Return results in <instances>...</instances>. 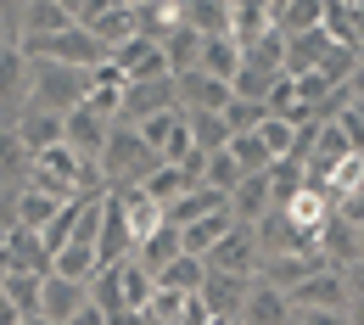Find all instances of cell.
Listing matches in <instances>:
<instances>
[{
	"label": "cell",
	"mask_w": 364,
	"mask_h": 325,
	"mask_svg": "<svg viewBox=\"0 0 364 325\" xmlns=\"http://www.w3.org/2000/svg\"><path fill=\"white\" fill-rule=\"evenodd\" d=\"M286 6H291V0H269V17H280V11H286Z\"/></svg>",
	"instance_id": "cell-50"
},
{
	"label": "cell",
	"mask_w": 364,
	"mask_h": 325,
	"mask_svg": "<svg viewBox=\"0 0 364 325\" xmlns=\"http://www.w3.org/2000/svg\"><path fill=\"white\" fill-rule=\"evenodd\" d=\"M185 124H191V140H196V151H225V146H230V124H225V112H185Z\"/></svg>",
	"instance_id": "cell-36"
},
{
	"label": "cell",
	"mask_w": 364,
	"mask_h": 325,
	"mask_svg": "<svg viewBox=\"0 0 364 325\" xmlns=\"http://www.w3.org/2000/svg\"><path fill=\"white\" fill-rule=\"evenodd\" d=\"M28 56H40V62H68V68H101L107 62V46L95 40L90 28H62L56 40H40V46H28Z\"/></svg>",
	"instance_id": "cell-4"
},
{
	"label": "cell",
	"mask_w": 364,
	"mask_h": 325,
	"mask_svg": "<svg viewBox=\"0 0 364 325\" xmlns=\"http://www.w3.org/2000/svg\"><path fill=\"white\" fill-rule=\"evenodd\" d=\"M95 163H101V180L118 191V186H140L163 157L140 140L135 124H112V135H107V146H101V157H95Z\"/></svg>",
	"instance_id": "cell-2"
},
{
	"label": "cell",
	"mask_w": 364,
	"mask_h": 325,
	"mask_svg": "<svg viewBox=\"0 0 364 325\" xmlns=\"http://www.w3.org/2000/svg\"><path fill=\"white\" fill-rule=\"evenodd\" d=\"M202 73H213V79L235 85V73H241V40H235V34H213V40H202Z\"/></svg>",
	"instance_id": "cell-26"
},
{
	"label": "cell",
	"mask_w": 364,
	"mask_h": 325,
	"mask_svg": "<svg viewBox=\"0 0 364 325\" xmlns=\"http://www.w3.org/2000/svg\"><path fill=\"white\" fill-rule=\"evenodd\" d=\"M286 297H291V309H348V270L319 264L314 275H303Z\"/></svg>",
	"instance_id": "cell-6"
},
{
	"label": "cell",
	"mask_w": 364,
	"mask_h": 325,
	"mask_svg": "<svg viewBox=\"0 0 364 325\" xmlns=\"http://www.w3.org/2000/svg\"><path fill=\"white\" fill-rule=\"evenodd\" d=\"M247 292H252V280L247 275H225V270H208V280H202V303H208L213 320H241Z\"/></svg>",
	"instance_id": "cell-10"
},
{
	"label": "cell",
	"mask_w": 364,
	"mask_h": 325,
	"mask_svg": "<svg viewBox=\"0 0 364 325\" xmlns=\"http://www.w3.org/2000/svg\"><path fill=\"white\" fill-rule=\"evenodd\" d=\"M258 264H264V247H258V230L252 225H230L225 235H219V247L208 252V270H225V275H247L258 280Z\"/></svg>",
	"instance_id": "cell-3"
},
{
	"label": "cell",
	"mask_w": 364,
	"mask_h": 325,
	"mask_svg": "<svg viewBox=\"0 0 364 325\" xmlns=\"http://www.w3.org/2000/svg\"><path fill=\"white\" fill-rule=\"evenodd\" d=\"M202 40H208V34H196L191 23H180V28L163 40V50H168V68H174V73H191V68H202Z\"/></svg>",
	"instance_id": "cell-31"
},
{
	"label": "cell",
	"mask_w": 364,
	"mask_h": 325,
	"mask_svg": "<svg viewBox=\"0 0 364 325\" xmlns=\"http://www.w3.org/2000/svg\"><path fill=\"white\" fill-rule=\"evenodd\" d=\"M23 325H56L50 314H23Z\"/></svg>",
	"instance_id": "cell-49"
},
{
	"label": "cell",
	"mask_w": 364,
	"mask_h": 325,
	"mask_svg": "<svg viewBox=\"0 0 364 325\" xmlns=\"http://www.w3.org/2000/svg\"><path fill=\"white\" fill-rule=\"evenodd\" d=\"M185 23L196 28V34H235V11H230V0H185Z\"/></svg>",
	"instance_id": "cell-28"
},
{
	"label": "cell",
	"mask_w": 364,
	"mask_h": 325,
	"mask_svg": "<svg viewBox=\"0 0 364 325\" xmlns=\"http://www.w3.org/2000/svg\"><path fill=\"white\" fill-rule=\"evenodd\" d=\"M331 50H336V40H331L325 28L291 34V40H286V73H309V68H319V62H325Z\"/></svg>",
	"instance_id": "cell-24"
},
{
	"label": "cell",
	"mask_w": 364,
	"mask_h": 325,
	"mask_svg": "<svg viewBox=\"0 0 364 325\" xmlns=\"http://www.w3.org/2000/svg\"><path fill=\"white\" fill-rule=\"evenodd\" d=\"M23 6H28V0H0V28H6L11 40H17V23H23Z\"/></svg>",
	"instance_id": "cell-45"
},
{
	"label": "cell",
	"mask_w": 364,
	"mask_h": 325,
	"mask_svg": "<svg viewBox=\"0 0 364 325\" xmlns=\"http://www.w3.org/2000/svg\"><path fill=\"white\" fill-rule=\"evenodd\" d=\"M107 135H112V118H101L90 101L68 112V146H73V151H85V157H101Z\"/></svg>",
	"instance_id": "cell-16"
},
{
	"label": "cell",
	"mask_w": 364,
	"mask_h": 325,
	"mask_svg": "<svg viewBox=\"0 0 364 325\" xmlns=\"http://www.w3.org/2000/svg\"><path fill=\"white\" fill-rule=\"evenodd\" d=\"M0 325H23V309H17L6 292H0Z\"/></svg>",
	"instance_id": "cell-48"
},
{
	"label": "cell",
	"mask_w": 364,
	"mask_h": 325,
	"mask_svg": "<svg viewBox=\"0 0 364 325\" xmlns=\"http://www.w3.org/2000/svg\"><path fill=\"white\" fill-rule=\"evenodd\" d=\"M28 79H34V56L17 46V40H0V112L6 118H23Z\"/></svg>",
	"instance_id": "cell-5"
},
{
	"label": "cell",
	"mask_w": 364,
	"mask_h": 325,
	"mask_svg": "<svg viewBox=\"0 0 364 325\" xmlns=\"http://www.w3.org/2000/svg\"><path fill=\"white\" fill-rule=\"evenodd\" d=\"M90 303V280H73V275H46V297H40V314H50L56 325H68L79 309Z\"/></svg>",
	"instance_id": "cell-11"
},
{
	"label": "cell",
	"mask_w": 364,
	"mask_h": 325,
	"mask_svg": "<svg viewBox=\"0 0 364 325\" xmlns=\"http://www.w3.org/2000/svg\"><path fill=\"white\" fill-rule=\"evenodd\" d=\"M264 118H269V101H252V95H230V107H225L230 135H247V129H258Z\"/></svg>",
	"instance_id": "cell-41"
},
{
	"label": "cell",
	"mask_w": 364,
	"mask_h": 325,
	"mask_svg": "<svg viewBox=\"0 0 364 325\" xmlns=\"http://www.w3.org/2000/svg\"><path fill=\"white\" fill-rule=\"evenodd\" d=\"M241 180H247V169H241V163H235V157H230V146L225 151H208V169H202V186H213V191H235L241 186Z\"/></svg>",
	"instance_id": "cell-39"
},
{
	"label": "cell",
	"mask_w": 364,
	"mask_h": 325,
	"mask_svg": "<svg viewBox=\"0 0 364 325\" xmlns=\"http://www.w3.org/2000/svg\"><path fill=\"white\" fill-rule=\"evenodd\" d=\"M291 325H353V314L348 309H297Z\"/></svg>",
	"instance_id": "cell-43"
},
{
	"label": "cell",
	"mask_w": 364,
	"mask_h": 325,
	"mask_svg": "<svg viewBox=\"0 0 364 325\" xmlns=\"http://www.w3.org/2000/svg\"><path fill=\"white\" fill-rule=\"evenodd\" d=\"M90 34L101 40V46H107V56H112L118 46H129V40L140 34V23H135V6H112V11H101V17L90 23Z\"/></svg>",
	"instance_id": "cell-27"
},
{
	"label": "cell",
	"mask_w": 364,
	"mask_h": 325,
	"mask_svg": "<svg viewBox=\"0 0 364 325\" xmlns=\"http://www.w3.org/2000/svg\"><path fill=\"white\" fill-rule=\"evenodd\" d=\"M112 62L129 73V85H146V79H174V68H168V50L163 46H151V40H129V46H118L112 50Z\"/></svg>",
	"instance_id": "cell-9"
},
{
	"label": "cell",
	"mask_w": 364,
	"mask_h": 325,
	"mask_svg": "<svg viewBox=\"0 0 364 325\" xmlns=\"http://www.w3.org/2000/svg\"><path fill=\"white\" fill-rule=\"evenodd\" d=\"M6 258H11V270H34V275H50L46 235H40V230H28V225H17V230L6 235Z\"/></svg>",
	"instance_id": "cell-23"
},
{
	"label": "cell",
	"mask_w": 364,
	"mask_h": 325,
	"mask_svg": "<svg viewBox=\"0 0 364 325\" xmlns=\"http://www.w3.org/2000/svg\"><path fill=\"white\" fill-rule=\"evenodd\" d=\"M202 280H208V258H202V252H180V258L157 275V286H174V292H202Z\"/></svg>",
	"instance_id": "cell-35"
},
{
	"label": "cell",
	"mask_w": 364,
	"mask_h": 325,
	"mask_svg": "<svg viewBox=\"0 0 364 325\" xmlns=\"http://www.w3.org/2000/svg\"><path fill=\"white\" fill-rule=\"evenodd\" d=\"M269 208H274V191H269V169H264V174H247L241 186L230 191V213H235L241 225H258V219H264Z\"/></svg>",
	"instance_id": "cell-19"
},
{
	"label": "cell",
	"mask_w": 364,
	"mask_h": 325,
	"mask_svg": "<svg viewBox=\"0 0 364 325\" xmlns=\"http://www.w3.org/2000/svg\"><path fill=\"white\" fill-rule=\"evenodd\" d=\"M291 320H297L291 297H286L280 286L252 280V292H247V303H241V325H291Z\"/></svg>",
	"instance_id": "cell-12"
},
{
	"label": "cell",
	"mask_w": 364,
	"mask_h": 325,
	"mask_svg": "<svg viewBox=\"0 0 364 325\" xmlns=\"http://www.w3.org/2000/svg\"><path fill=\"white\" fill-rule=\"evenodd\" d=\"M185 252V230H174V225H163V230H151L146 241H140L129 258H140V270H151V275H163L174 258Z\"/></svg>",
	"instance_id": "cell-21"
},
{
	"label": "cell",
	"mask_w": 364,
	"mask_h": 325,
	"mask_svg": "<svg viewBox=\"0 0 364 325\" xmlns=\"http://www.w3.org/2000/svg\"><path fill=\"white\" fill-rule=\"evenodd\" d=\"M118 6H146V0H118Z\"/></svg>",
	"instance_id": "cell-53"
},
{
	"label": "cell",
	"mask_w": 364,
	"mask_h": 325,
	"mask_svg": "<svg viewBox=\"0 0 364 325\" xmlns=\"http://www.w3.org/2000/svg\"><path fill=\"white\" fill-rule=\"evenodd\" d=\"M0 292L23 309V314H40V297H46V275H34V270H11V275L0 280Z\"/></svg>",
	"instance_id": "cell-34"
},
{
	"label": "cell",
	"mask_w": 364,
	"mask_h": 325,
	"mask_svg": "<svg viewBox=\"0 0 364 325\" xmlns=\"http://www.w3.org/2000/svg\"><path fill=\"white\" fill-rule=\"evenodd\" d=\"M331 213H336V219H348V225H364V186H359V191H348V196H342Z\"/></svg>",
	"instance_id": "cell-44"
},
{
	"label": "cell",
	"mask_w": 364,
	"mask_h": 325,
	"mask_svg": "<svg viewBox=\"0 0 364 325\" xmlns=\"http://www.w3.org/2000/svg\"><path fill=\"white\" fill-rule=\"evenodd\" d=\"M56 275H73V280H90L101 270V252H95V235H73L62 252H56V264H50Z\"/></svg>",
	"instance_id": "cell-29"
},
{
	"label": "cell",
	"mask_w": 364,
	"mask_h": 325,
	"mask_svg": "<svg viewBox=\"0 0 364 325\" xmlns=\"http://www.w3.org/2000/svg\"><path fill=\"white\" fill-rule=\"evenodd\" d=\"M28 174H34V151L23 146L17 124H0V186L23 191V186H28Z\"/></svg>",
	"instance_id": "cell-15"
},
{
	"label": "cell",
	"mask_w": 364,
	"mask_h": 325,
	"mask_svg": "<svg viewBox=\"0 0 364 325\" xmlns=\"http://www.w3.org/2000/svg\"><path fill=\"white\" fill-rule=\"evenodd\" d=\"M174 90H180V112H225L235 85L202 73V68H191V73H174Z\"/></svg>",
	"instance_id": "cell-7"
},
{
	"label": "cell",
	"mask_w": 364,
	"mask_h": 325,
	"mask_svg": "<svg viewBox=\"0 0 364 325\" xmlns=\"http://www.w3.org/2000/svg\"><path fill=\"white\" fill-rule=\"evenodd\" d=\"M180 124H185V112H180V107H168V112H151V118H140L135 129H140V140H146V146L163 157V146L174 140V129H180Z\"/></svg>",
	"instance_id": "cell-40"
},
{
	"label": "cell",
	"mask_w": 364,
	"mask_h": 325,
	"mask_svg": "<svg viewBox=\"0 0 364 325\" xmlns=\"http://www.w3.org/2000/svg\"><path fill=\"white\" fill-rule=\"evenodd\" d=\"M359 62H364V50H359Z\"/></svg>",
	"instance_id": "cell-55"
},
{
	"label": "cell",
	"mask_w": 364,
	"mask_h": 325,
	"mask_svg": "<svg viewBox=\"0 0 364 325\" xmlns=\"http://www.w3.org/2000/svg\"><path fill=\"white\" fill-rule=\"evenodd\" d=\"M309 186V174H303V163L297 157H274L269 163V191H274V208H286L297 191Z\"/></svg>",
	"instance_id": "cell-38"
},
{
	"label": "cell",
	"mask_w": 364,
	"mask_h": 325,
	"mask_svg": "<svg viewBox=\"0 0 364 325\" xmlns=\"http://www.w3.org/2000/svg\"><path fill=\"white\" fill-rule=\"evenodd\" d=\"M168 107H180L174 79H146V85H129V90H124V118H118V124H140V118L168 112Z\"/></svg>",
	"instance_id": "cell-13"
},
{
	"label": "cell",
	"mask_w": 364,
	"mask_h": 325,
	"mask_svg": "<svg viewBox=\"0 0 364 325\" xmlns=\"http://www.w3.org/2000/svg\"><path fill=\"white\" fill-rule=\"evenodd\" d=\"M359 186H364V151H348V157H342V163L331 169V180L319 186V196H325V202L336 208V202H342L348 191H359Z\"/></svg>",
	"instance_id": "cell-33"
},
{
	"label": "cell",
	"mask_w": 364,
	"mask_h": 325,
	"mask_svg": "<svg viewBox=\"0 0 364 325\" xmlns=\"http://www.w3.org/2000/svg\"><path fill=\"white\" fill-rule=\"evenodd\" d=\"M258 140L269 146V157H297V151H303V124H291V118L269 112V118L258 124Z\"/></svg>",
	"instance_id": "cell-30"
},
{
	"label": "cell",
	"mask_w": 364,
	"mask_h": 325,
	"mask_svg": "<svg viewBox=\"0 0 364 325\" xmlns=\"http://www.w3.org/2000/svg\"><path fill=\"white\" fill-rule=\"evenodd\" d=\"M359 258H364V225H359Z\"/></svg>",
	"instance_id": "cell-51"
},
{
	"label": "cell",
	"mask_w": 364,
	"mask_h": 325,
	"mask_svg": "<svg viewBox=\"0 0 364 325\" xmlns=\"http://www.w3.org/2000/svg\"><path fill=\"white\" fill-rule=\"evenodd\" d=\"M135 23H140V40L163 46L185 23V0H146V6H135Z\"/></svg>",
	"instance_id": "cell-20"
},
{
	"label": "cell",
	"mask_w": 364,
	"mask_h": 325,
	"mask_svg": "<svg viewBox=\"0 0 364 325\" xmlns=\"http://www.w3.org/2000/svg\"><path fill=\"white\" fill-rule=\"evenodd\" d=\"M319 264V252H264V264H258V280L264 286H280V292H291L303 275H314Z\"/></svg>",
	"instance_id": "cell-14"
},
{
	"label": "cell",
	"mask_w": 364,
	"mask_h": 325,
	"mask_svg": "<svg viewBox=\"0 0 364 325\" xmlns=\"http://www.w3.org/2000/svg\"><path fill=\"white\" fill-rule=\"evenodd\" d=\"M62 202H68L62 191H46V186H23V191H17V219H23L28 230H46L50 219L62 213Z\"/></svg>",
	"instance_id": "cell-25"
},
{
	"label": "cell",
	"mask_w": 364,
	"mask_h": 325,
	"mask_svg": "<svg viewBox=\"0 0 364 325\" xmlns=\"http://www.w3.org/2000/svg\"><path fill=\"white\" fill-rule=\"evenodd\" d=\"M319 258L325 264H336V270H348L353 258H359V225H348V219H325V230H319Z\"/></svg>",
	"instance_id": "cell-22"
},
{
	"label": "cell",
	"mask_w": 364,
	"mask_h": 325,
	"mask_svg": "<svg viewBox=\"0 0 364 325\" xmlns=\"http://www.w3.org/2000/svg\"><path fill=\"white\" fill-rule=\"evenodd\" d=\"M348 101H359V107H364V62L348 73Z\"/></svg>",
	"instance_id": "cell-47"
},
{
	"label": "cell",
	"mask_w": 364,
	"mask_h": 325,
	"mask_svg": "<svg viewBox=\"0 0 364 325\" xmlns=\"http://www.w3.org/2000/svg\"><path fill=\"white\" fill-rule=\"evenodd\" d=\"M230 225H235V213H230V208L208 213V219H196V225H185V252H202V258H208V252L219 247V235H225Z\"/></svg>",
	"instance_id": "cell-32"
},
{
	"label": "cell",
	"mask_w": 364,
	"mask_h": 325,
	"mask_svg": "<svg viewBox=\"0 0 364 325\" xmlns=\"http://www.w3.org/2000/svg\"><path fill=\"white\" fill-rule=\"evenodd\" d=\"M274 28L291 40V34H309V28H325V0H291L280 17H274Z\"/></svg>",
	"instance_id": "cell-37"
},
{
	"label": "cell",
	"mask_w": 364,
	"mask_h": 325,
	"mask_svg": "<svg viewBox=\"0 0 364 325\" xmlns=\"http://www.w3.org/2000/svg\"><path fill=\"white\" fill-rule=\"evenodd\" d=\"M208 325H241V320H208Z\"/></svg>",
	"instance_id": "cell-52"
},
{
	"label": "cell",
	"mask_w": 364,
	"mask_h": 325,
	"mask_svg": "<svg viewBox=\"0 0 364 325\" xmlns=\"http://www.w3.org/2000/svg\"><path fill=\"white\" fill-rule=\"evenodd\" d=\"M68 325H112V320H107V309H95V303H85V309H79V314H73Z\"/></svg>",
	"instance_id": "cell-46"
},
{
	"label": "cell",
	"mask_w": 364,
	"mask_h": 325,
	"mask_svg": "<svg viewBox=\"0 0 364 325\" xmlns=\"http://www.w3.org/2000/svg\"><path fill=\"white\" fill-rule=\"evenodd\" d=\"M17 135H23L28 151H50V146H62V140H68V118H62V112H40V107H23Z\"/></svg>",
	"instance_id": "cell-18"
},
{
	"label": "cell",
	"mask_w": 364,
	"mask_h": 325,
	"mask_svg": "<svg viewBox=\"0 0 364 325\" xmlns=\"http://www.w3.org/2000/svg\"><path fill=\"white\" fill-rule=\"evenodd\" d=\"M230 157L247 169V174H264L274 157H269V146L258 140V129H247V135H230Z\"/></svg>",
	"instance_id": "cell-42"
},
{
	"label": "cell",
	"mask_w": 364,
	"mask_h": 325,
	"mask_svg": "<svg viewBox=\"0 0 364 325\" xmlns=\"http://www.w3.org/2000/svg\"><path fill=\"white\" fill-rule=\"evenodd\" d=\"M0 124H17V118H6V112H0Z\"/></svg>",
	"instance_id": "cell-54"
},
{
	"label": "cell",
	"mask_w": 364,
	"mask_h": 325,
	"mask_svg": "<svg viewBox=\"0 0 364 325\" xmlns=\"http://www.w3.org/2000/svg\"><path fill=\"white\" fill-rule=\"evenodd\" d=\"M219 208H230L225 191H213V186H191L180 202H168V208H163V219H168L174 230H185V225H196V219H208V213H219Z\"/></svg>",
	"instance_id": "cell-17"
},
{
	"label": "cell",
	"mask_w": 364,
	"mask_h": 325,
	"mask_svg": "<svg viewBox=\"0 0 364 325\" xmlns=\"http://www.w3.org/2000/svg\"><path fill=\"white\" fill-rule=\"evenodd\" d=\"M90 101V68H68V62H40L34 56V79H28V107L40 112H73Z\"/></svg>",
	"instance_id": "cell-1"
},
{
	"label": "cell",
	"mask_w": 364,
	"mask_h": 325,
	"mask_svg": "<svg viewBox=\"0 0 364 325\" xmlns=\"http://www.w3.org/2000/svg\"><path fill=\"white\" fill-rule=\"evenodd\" d=\"M62 28H73V17H68V6L62 0H28L23 6V23H17V46H40V40H56Z\"/></svg>",
	"instance_id": "cell-8"
}]
</instances>
